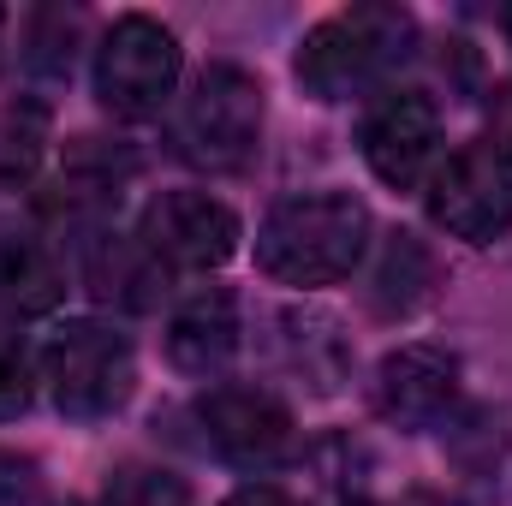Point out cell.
Masks as SVG:
<instances>
[{"label": "cell", "mask_w": 512, "mask_h": 506, "mask_svg": "<svg viewBox=\"0 0 512 506\" xmlns=\"http://www.w3.org/2000/svg\"><path fill=\"white\" fill-rule=\"evenodd\" d=\"M36 149H42V108H6L0 114V179L30 173Z\"/></svg>", "instance_id": "obj_15"}, {"label": "cell", "mask_w": 512, "mask_h": 506, "mask_svg": "<svg viewBox=\"0 0 512 506\" xmlns=\"http://www.w3.org/2000/svg\"><path fill=\"white\" fill-rule=\"evenodd\" d=\"M36 459H18V453H0V506H36Z\"/></svg>", "instance_id": "obj_18"}, {"label": "cell", "mask_w": 512, "mask_h": 506, "mask_svg": "<svg viewBox=\"0 0 512 506\" xmlns=\"http://www.w3.org/2000/svg\"><path fill=\"white\" fill-rule=\"evenodd\" d=\"M507 36H512V12H507Z\"/></svg>", "instance_id": "obj_21"}, {"label": "cell", "mask_w": 512, "mask_h": 506, "mask_svg": "<svg viewBox=\"0 0 512 506\" xmlns=\"http://www.w3.org/2000/svg\"><path fill=\"white\" fill-rule=\"evenodd\" d=\"M429 286H435V256L411 233H393L382 262H376V280H370V304L382 316H405V310H417L429 298Z\"/></svg>", "instance_id": "obj_13"}, {"label": "cell", "mask_w": 512, "mask_h": 506, "mask_svg": "<svg viewBox=\"0 0 512 506\" xmlns=\"http://www.w3.org/2000/svg\"><path fill=\"white\" fill-rule=\"evenodd\" d=\"M262 137V84L245 66H203L173 114V149L203 173H239Z\"/></svg>", "instance_id": "obj_3"}, {"label": "cell", "mask_w": 512, "mask_h": 506, "mask_svg": "<svg viewBox=\"0 0 512 506\" xmlns=\"http://www.w3.org/2000/svg\"><path fill=\"white\" fill-rule=\"evenodd\" d=\"M0 30H6V12H0Z\"/></svg>", "instance_id": "obj_22"}, {"label": "cell", "mask_w": 512, "mask_h": 506, "mask_svg": "<svg viewBox=\"0 0 512 506\" xmlns=\"http://www.w3.org/2000/svg\"><path fill=\"white\" fill-rule=\"evenodd\" d=\"M173 84H179L173 30H161L143 12L114 18V30L96 48V96H102V108L120 114V120H149V114L167 108Z\"/></svg>", "instance_id": "obj_5"}, {"label": "cell", "mask_w": 512, "mask_h": 506, "mask_svg": "<svg viewBox=\"0 0 512 506\" xmlns=\"http://www.w3.org/2000/svg\"><path fill=\"white\" fill-rule=\"evenodd\" d=\"M227 506H292L280 489H245V495H233Z\"/></svg>", "instance_id": "obj_20"}, {"label": "cell", "mask_w": 512, "mask_h": 506, "mask_svg": "<svg viewBox=\"0 0 512 506\" xmlns=\"http://www.w3.org/2000/svg\"><path fill=\"white\" fill-rule=\"evenodd\" d=\"M417 42V18L405 6H346L334 18H322L304 48H298V84L316 96V102H340V96H358L364 84L387 78Z\"/></svg>", "instance_id": "obj_2"}, {"label": "cell", "mask_w": 512, "mask_h": 506, "mask_svg": "<svg viewBox=\"0 0 512 506\" xmlns=\"http://www.w3.org/2000/svg\"><path fill=\"white\" fill-rule=\"evenodd\" d=\"M54 304H60L54 262L24 239H0V310L6 316H42Z\"/></svg>", "instance_id": "obj_14"}, {"label": "cell", "mask_w": 512, "mask_h": 506, "mask_svg": "<svg viewBox=\"0 0 512 506\" xmlns=\"http://www.w3.org/2000/svg\"><path fill=\"white\" fill-rule=\"evenodd\" d=\"M108 506H191V489L167 471H120L108 483Z\"/></svg>", "instance_id": "obj_16"}, {"label": "cell", "mask_w": 512, "mask_h": 506, "mask_svg": "<svg viewBox=\"0 0 512 506\" xmlns=\"http://www.w3.org/2000/svg\"><path fill=\"white\" fill-rule=\"evenodd\" d=\"M239 352V304L227 292H197L167 322V358L185 376H221Z\"/></svg>", "instance_id": "obj_11"}, {"label": "cell", "mask_w": 512, "mask_h": 506, "mask_svg": "<svg viewBox=\"0 0 512 506\" xmlns=\"http://www.w3.org/2000/svg\"><path fill=\"white\" fill-rule=\"evenodd\" d=\"M429 221L465 245H489L512 233V161L495 143L453 149L429 179Z\"/></svg>", "instance_id": "obj_6"}, {"label": "cell", "mask_w": 512, "mask_h": 506, "mask_svg": "<svg viewBox=\"0 0 512 506\" xmlns=\"http://www.w3.org/2000/svg\"><path fill=\"white\" fill-rule=\"evenodd\" d=\"M167 286V268L143 251V239H102L90 251V292L126 310H149Z\"/></svg>", "instance_id": "obj_12"}, {"label": "cell", "mask_w": 512, "mask_h": 506, "mask_svg": "<svg viewBox=\"0 0 512 506\" xmlns=\"http://www.w3.org/2000/svg\"><path fill=\"white\" fill-rule=\"evenodd\" d=\"M137 239L167 274H209L239 251V215L209 191H167L149 203Z\"/></svg>", "instance_id": "obj_7"}, {"label": "cell", "mask_w": 512, "mask_h": 506, "mask_svg": "<svg viewBox=\"0 0 512 506\" xmlns=\"http://www.w3.org/2000/svg\"><path fill=\"white\" fill-rule=\"evenodd\" d=\"M42 381L66 417L96 423L131 399V381H137L131 340L108 322H66L42 346Z\"/></svg>", "instance_id": "obj_4"}, {"label": "cell", "mask_w": 512, "mask_h": 506, "mask_svg": "<svg viewBox=\"0 0 512 506\" xmlns=\"http://www.w3.org/2000/svg\"><path fill=\"white\" fill-rule=\"evenodd\" d=\"M352 506H370V501H352Z\"/></svg>", "instance_id": "obj_23"}, {"label": "cell", "mask_w": 512, "mask_h": 506, "mask_svg": "<svg viewBox=\"0 0 512 506\" xmlns=\"http://www.w3.org/2000/svg\"><path fill=\"white\" fill-rule=\"evenodd\" d=\"M489 143L512 161V78L489 90Z\"/></svg>", "instance_id": "obj_19"}, {"label": "cell", "mask_w": 512, "mask_h": 506, "mask_svg": "<svg viewBox=\"0 0 512 506\" xmlns=\"http://www.w3.org/2000/svg\"><path fill=\"white\" fill-rule=\"evenodd\" d=\"M24 405H30V352L18 334L0 328V423L18 417Z\"/></svg>", "instance_id": "obj_17"}, {"label": "cell", "mask_w": 512, "mask_h": 506, "mask_svg": "<svg viewBox=\"0 0 512 506\" xmlns=\"http://www.w3.org/2000/svg\"><path fill=\"white\" fill-rule=\"evenodd\" d=\"M459 393V358L435 346H405L393 352L376 376V411L399 429H429Z\"/></svg>", "instance_id": "obj_10"}, {"label": "cell", "mask_w": 512, "mask_h": 506, "mask_svg": "<svg viewBox=\"0 0 512 506\" xmlns=\"http://www.w3.org/2000/svg\"><path fill=\"white\" fill-rule=\"evenodd\" d=\"M358 143H364V161H370V173H376L382 185L411 191V185L429 173V161H435L441 114H435V102L417 96V90H382V102H370V114H364Z\"/></svg>", "instance_id": "obj_9"}, {"label": "cell", "mask_w": 512, "mask_h": 506, "mask_svg": "<svg viewBox=\"0 0 512 506\" xmlns=\"http://www.w3.org/2000/svg\"><path fill=\"white\" fill-rule=\"evenodd\" d=\"M197 417H203L209 447L227 465H239V471H274L292 453V411L268 387H233V381H221V387L203 393Z\"/></svg>", "instance_id": "obj_8"}, {"label": "cell", "mask_w": 512, "mask_h": 506, "mask_svg": "<svg viewBox=\"0 0 512 506\" xmlns=\"http://www.w3.org/2000/svg\"><path fill=\"white\" fill-rule=\"evenodd\" d=\"M370 245V209L352 191L286 197L256 227V268L280 286H334Z\"/></svg>", "instance_id": "obj_1"}]
</instances>
